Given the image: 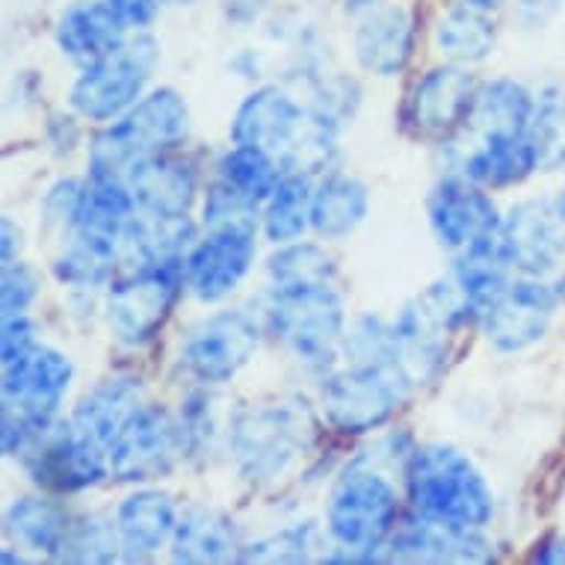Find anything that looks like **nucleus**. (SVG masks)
Returning <instances> with one entry per match:
<instances>
[{
  "mask_svg": "<svg viewBox=\"0 0 565 565\" xmlns=\"http://www.w3.org/2000/svg\"><path fill=\"white\" fill-rule=\"evenodd\" d=\"M311 128V116L278 86H260L243 98L232 119V139L241 146H258L276 160L297 151Z\"/></svg>",
  "mask_w": 565,
  "mask_h": 565,
  "instance_id": "f3484780",
  "label": "nucleus"
},
{
  "mask_svg": "<svg viewBox=\"0 0 565 565\" xmlns=\"http://www.w3.org/2000/svg\"><path fill=\"white\" fill-rule=\"evenodd\" d=\"M184 285V264H146L113 281L107 294V326L125 347L154 341L175 311Z\"/></svg>",
  "mask_w": 565,
  "mask_h": 565,
  "instance_id": "6e6552de",
  "label": "nucleus"
},
{
  "mask_svg": "<svg viewBox=\"0 0 565 565\" xmlns=\"http://www.w3.org/2000/svg\"><path fill=\"white\" fill-rule=\"evenodd\" d=\"M273 294H302V290L332 288L338 267L334 258L317 243H281L267 260Z\"/></svg>",
  "mask_w": 565,
  "mask_h": 565,
  "instance_id": "72a5a7b5",
  "label": "nucleus"
},
{
  "mask_svg": "<svg viewBox=\"0 0 565 565\" xmlns=\"http://www.w3.org/2000/svg\"><path fill=\"white\" fill-rule=\"evenodd\" d=\"M241 551V533L223 510L195 503L178 515L175 533H172V559L175 563H228V559H237Z\"/></svg>",
  "mask_w": 565,
  "mask_h": 565,
  "instance_id": "393cba45",
  "label": "nucleus"
},
{
  "mask_svg": "<svg viewBox=\"0 0 565 565\" xmlns=\"http://www.w3.org/2000/svg\"><path fill=\"white\" fill-rule=\"evenodd\" d=\"M178 524V510L167 491L139 489L128 494L116 510V527H119L125 559H149L160 547L172 542Z\"/></svg>",
  "mask_w": 565,
  "mask_h": 565,
  "instance_id": "b1692460",
  "label": "nucleus"
},
{
  "mask_svg": "<svg viewBox=\"0 0 565 565\" xmlns=\"http://www.w3.org/2000/svg\"><path fill=\"white\" fill-rule=\"evenodd\" d=\"M417 19L415 10L388 0L373 12L362 15L352 28V51L364 72L376 77H394L406 72L415 56Z\"/></svg>",
  "mask_w": 565,
  "mask_h": 565,
  "instance_id": "aec40b11",
  "label": "nucleus"
},
{
  "mask_svg": "<svg viewBox=\"0 0 565 565\" xmlns=\"http://www.w3.org/2000/svg\"><path fill=\"white\" fill-rule=\"evenodd\" d=\"M512 15L521 28L539 30L556 19V12L563 7V0H510Z\"/></svg>",
  "mask_w": 565,
  "mask_h": 565,
  "instance_id": "a18cd8bd",
  "label": "nucleus"
},
{
  "mask_svg": "<svg viewBox=\"0 0 565 565\" xmlns=\"http://www.w3.org/2000/svg\"><path fill=\"white\" fill-rule=\"evenodd\" d=\"M427 214L438 243L454 255L501 237L503 220L489 190L465 175H450L433 186Z\"/></svg>",
  "mask_w": 565,
  "mask_h": 565,
  "instance_id": "4468645a",
  "label": "nucleus"
},
{
  "mask_svg": "<svg viewBox=\"0 0 565 565\" xmlns=\"http://www.w3.org/2000/svg\"><path fill=\"white\" fill-rule=\"evenodd\" d=\"M399 498L382 473L362 462L347 465L326 501L329 533L347 551L343 559H380V551L397 530Z\"/></svg>",
  "mask_w": 565,
  "mask_h": 565,
  "instance_id": "20e7f679",
  "label": "nucleus"
},
{
  "mask_svg": "<svg viewBox=\"0 0 565 565\" xmlns=\"http://www.w3.org/2000/svg\"><path fill=\"white\" fill-rule=\"evenodd\" d=\"M190 134V107L172 86L142 95L89 146V175L128 178L139 160L178 151Z\"/></svg>",
  "mask_w": 565,
  "mask_h": 565,
  "instance_id": "f03ea898",
  "label": "nucleus"
},
{
  "mask_svg": "<svg viewBox=\"0 0 565 565\" xmlns=\"http://www.w3.org/2000/svg\"><path fill=\"white\" fill-rule=\"evenodd\" d=\"M371 211V193L359 178L332 172L315 186L311 202V228L323 241H341L364 223Z\"/></svg>",
  "mask_w": 565,
  "mask_h": 565,
  "instance_id": "c756f323",
  "label": "nucleus"
},
{
  "mask_svg": "<svg viewBox=\"0 0 565 565\" xmlns=\"http://www.w3.org/2000/svg\"><path fill=\"white\" fill-rule=\"evenodd\" d=\"M311 202H315V184L308 172L285 169L281 181L264 202L260 228L269 243H294L311 228Z\"/></svg>",
  "mask_w": 565,
  "mask_h": 565,
  "instance_id": "473e14b6",
  "label": "nucleus"
},
{
  "mask_svg": "<svg viewBox=\"0 0 565 565\" xmlns=\"http://www.w3.org/2000/svg\"><path fill=\"white\" fill-rule=\"evenodd\" d=\"M186 447L190 438L184 420H178L169 408L142 403L107 445L110 477L119 482L163 480L184 459Z\"/></svg>",
  "mask_w": 565,
  "mask_h": 565,
  "instance_id": "1a4fd4ad",
  "label": "nucleus"
},
{
  "mask_svg": "<svg viewBox=\"0 0 565 565\" xmlns=\"http://www.w3.org/2000/svg\"><path fill=\"white\" fill-rule=\"evenodd\" d=\"M556 299L559 290H551L536 276L507 281L480 317L486 341L501 352L527 350L530 343L545 338L547 326L554 320Z\"/></svg>",
  "mask_w": 565,
  "mask_h": 565,
  "instance_id": "2eb2a0df",
  "label": "nucleus"
},
{
  "mask_svg": "<svg viewBox=\"0 0 565 565\" xmlns=\"http://www.w3.org/2000/svg\"><path fill=\"white\" fill-rule=\"evenodd\" d=\"M139 406H142V382H139V376L116 373V376H107V380L98 382L93 391H86L75 406L72 420L84 436L107 447Z\"/></svg>",
  "mask_w": 565,
  "mask_h": 565,
  "instance_id": "bb28decb",
  "label": "nucleus"
},
{
  "mask_svg": "<svg viewBox=\"0 0 565 565\" xmlns=\"http://www.w3.org/2000/svg\"><path fill=\"white\" fill-rule=\"evenodd\" d=\"M267 0H228V12L234 19H255L264 10Z\"/></svg>",
  "mask_w": 565,
  "mask_h": 565,
  "instance_id": "3c124183",
  "label": "nucleus"
},
{
  "mask_svg": "<svg viewBox=\"0 0 565 565\" xmlns=\"http://www.w3.org/2000/svg\"><path fill=\"white\" fill-rule=\"evenodd\" d=\"M258 202H252L243 193H237L232 184H225L223 178L216 175L207 190H204L202 216L207 228H220V225H258Z\"/></svg>",
  "mask_w": 565,
  "mask_h": 565,
  "instance_id": "4c0bfd02",
  "label": "nucleus"
},
{
  "mask_svg": "<svg viewBox=\"0 0 565 565\" xmlns=\"http://www.w3.org/2000/svg\"><path fill=\"white\" fill-rule=\"evenodd\" d=\"M533 559H539V563H565V533L547 539L545 545H542V551H536Z\"/></svg>",
  "mask_w": 565,
  "mask_h": 565,
  "instance_id": "09e8293b",
  "label": "nucleus"
},
{
  "mask_svg": "<svg viewBox=\"0 0 565 565\" xmlns=\"http://www.w3.org/2000/svg\"><path fill=\"white\" fill-rule=\"evenodd\" d=\"M382 559L397 563H491L494 545L482 527H454L415 515L391 533Z\"/></svg>",
  "mask_w": 565,
  "mask_h": 565,
  "instance_id": "6ab92c4d",
  "label": "nucleus"
},
{
  "mask_svg": "<svg viewBox=\"0 0 565 565\" xmlns=\"http://www.w3.org/2000/svg\"><path fill=\"white\" fill-rule=\"evenodd\" d=\"M355 104H359V89H355V84L338 77L332 84H326L323 93H317V107L311 116H315L320 125H326V128L338 130V125H341L343 119H350L352 110H355Z\"/></svg>",
  "mask_w": 565,
  "mask_h": 565,
  "instance_id": "79ce46f5",
  "label": "nucleus"
},
{
  "mask_svg": "<svg viewBox=\"0 0 565 565\" xmlns=\"http://www.w3.org/2000/svg\"><path fill=\"white\" fill-rule=\"evenodd\" d=\"M24 471L42 491H51L56 498L77 494L98 486L104 477H110L107 447L93 441L75 427V420L60 424L54 420L42 436L21 456Z\"/></svg>",
  "mask_w": 565,
  "mask_h": 565,
  "instance_id": "9d476101",
  "label": "nucleus"
},
{
  "mask_svg": "<svg viewBox=\"0 0 565 565\" xmlns=\"http://www.w3.org/2000/svg\"><path fill=\"white\" fill-rule=\"evenodd\" d=\"M315 417L299 406H249L234 417L232 454L249 482L276 480L315 445Z\"/></svg>",
  "mask_w": 565,
  "mask_h": 565,
  "instance_id": "0eeeda50",
  "label": "nucleus"
},
{
  "mask_svg": "<svg viewBox=\"0 0 565 565\" xmlns=\"http://www.w3.org/2000/svg\"><path fill=\"white\" fill-rule=\"evenodd\" d=\"M456 3H468V7H477V10L486 12H501L510 0H456Z\"/></svg>",
  "mask_w": 565,
  "mask_h": 565,
  "instance_id": "603ef678",
  "label": "nucleus"
},
{
  "mask_svg": "<svg viewBox=\"0 0 565 565\" xmlns=\"http://www.w3.org/2000/svg\"><path fill=\"white\" fill-rule=\"evenodd\" d=\"M216 175L246 199L264 204L278 186V181H281V167L269 151L258 149V146L234 142V149L225 151L220 163H216Z\"/></svg>",
  "mask_w": 565,
  "mask_h": 565,
  "instance_id": "f704fd0d",
  "label": "nucleus"
},
{
  "mask_svg": "<svg viewBox=\"0 0 565 565\" xmlns=\"http://www.w3.org/2000/svg\"><path fill=\"white\" fill-rule=\"evenodd\" d=\"M47 128H54L47 130V137L60 151H72L77 146V139H81V128H77V121L72 116H51Z\"/></svg>",
  "mask_w": 565,
  "mask_h": 565,
  "instance_id": "49530a36",
  "label": "nucleus"
},
{
  "mask_svg": "<svg viewBox=\"0 0 565 565\" xmlns=\"http://www.w3.org/2000/svg\"><path fill=\"white\" fill-rule=\"evenodd\" d=\"M533 110H536V98L515 81L501 77L491 84H480L471 113L465 119V130L480 142L498 137H521L527 134Z\"/></svg>",
  "mask_w": 565,
  "mask_h": 565,
  "instance_id": "cd10ccee",
  "label": "nucleus"
},
{
  "mask_svg": "<svg viewBox=\"0 0 565 565\" xmlns=\"http://www.w3.org/2000/svg\"><path fill=\"white\" fill-rule=\"evenodd\" d=\"M527 137L536 151L539 169L565 167V95L547 93L536 102L533 119H530Z\"/></svg>",
  "mask_w": 565,
  "mask_h": 565,
  "instance_id": "e433bc0d",
  "label": "nucleus"
},
{
  "mask_svg": "<svg viewBox=\"0 0 565 565\" xmlns=\"http://www.w3.org/2000/svg\"><path fill=\"white\" fill-rule=\"evenodd\" d=\"M556 211H559V216L565 220V186H563V193H559V199H556Z\"/></svg>",
  "mask_w": 565,
  "mask_h": 565,
  "instance_id": "5fc2aeb1",
  "label": "nucleus"
},
{
  "mask_svg": "<svg viewBox=\"0 0 565 565\" xmlns=\"http://www.w3.org/2000/svg\"><path fill=\"white\" fill-rule=\"evenodd\" d=\"M258 341V323L246 311H216L186 332L181 367L199 385H225L249 364Z\"/></svg>",
  "mask_w": 565,
  "mask_h": 565,
  "instance_id": "f8f14e48",
  "label": "nucleus"
},
{
  "mask_svg": "<svg viewBox=\"0 0 565 565\" xmlns=\"http://www.w3.org/2000/svg\"><path fill=\"white\" fill-rule=\"evenodd\" d=\"M258 225H220L207 228L184 258V285L202 302H220L241 288L255 264Z\"/></svg>",
  "mask_w": 565,
  "mask_h": 565,
  "instance_id": "ddd939ff",
  "label": "nucleus"
},
{
  "mask_svg": "<svg viewBox=\"0 0 565 565\" xmlns=\"http://www.w3.org/2000/svg\"><path fill=\"white\" fill-rule=\"evenodd\" d=\"M121 255V237L77 228L72 243L54 260V276L72 288H102L116 273Z\"/></svg>",
  "mask_w": 565,
  "mask_h": 565,
  "instance_id": "2f4dec72",
  "label": "nucleus"
},
{
  "mask_svg": "<svg viewBox=\"0 0 565 565\" xmlns=\"http://www.w3.org/2000/svg\"><path fill=\"white\" fill-rule=\"evenodd\" d=\"M408 376L399 364H350L320 391L323 420L341 436H364L388 424L406 403Z\"/></svg>",
  "mask_w": 565,
  "mask_h": 565,
  "instance_id": "423d86ee",
  "label": "nucleus"
},
{
  "mask_svg": "<svg viewBox=\"0 0 565 565\" xmlns=\"http://www.w3.org/2000/svg\"><path fill=\"white\" fill-rule=\"evenodd\" d=\"M406 498L420 519L454 527H482L494 515V498L477 465L450 445H424L408 454Z\"/></svg>",
  "mask_w": 565,
  "mask_h": 565,
  "instance_id": "f257e3e1",
  "label": "nucleus"
},
{
  "mask_svg": "<svg viewBox=\"0 0 565 565\" xmlns=\"http://www.w3.org/2000/svg\"><path fill=\"white\" fill-rule=\"evenodd\" d=\"M480 81L468 65L445 63L420 77L406 102V121L417 137L447 139L465 128Z\"/></svg>",
  "mask_w": 565,
  "mask_h": 565,
  "instance_id": "dca6fc26",
  "label": "nucleus"
},
{
  "mask_svg": "<svg viewBox=\"0 0 565 565\" xmlns=\"http://www.w3.org/2000/svg\"><path fill=\"white\" fill-rule=\"evenodd\" d=\"M68 524L72 515L51 491L12 501L3 515V533L10 542L45 556H54L56 547L63 545Z\"/></svg>",
  "mask_w": 565,
  "mask_h": 565,
  "instance_id": "c85d7f7f",
  "label": "nucleus"
},
{
  "mask_svg": "<svg viewBox=\"0 0 565 565\" xmlns=\"http://www.w3.org/2000/svg\"><path fill=\"white\" fill-rule=\"evenodd\" d=\"M559 297L565 299V273H563V278H559Z\"/></svg>",
  "mask_w": 565,
  "mask_h": 565,
  "instance_id": "6e6d98bb",
  "label": "nucleus"
},
{
  "mask_svg": "<svg viewBox=\"0 0 565 565\" xmlns=\"http://www.w3.org/2000/svg\"><path fill=\"white\" fill-rule=\"evenodd\" d=\"M128 186L137 211L151 220H186L199 193V172L193 160L178 151H163L139 160L128 172Z\"/></svg>",
  "mask_w": 565,
  "mask_h": 565,
  "instance_id": "412c9836",
  "label": "nucleus"
},
{
  "mask_svg": "<svg viewBox=\"0 0 565 565\" xmlns=\"http://www.w3.org/2000/svg\"><path fill=\"white\" fill-rule=\"evenodd\" d=\"M501 243L512 269L547 276L565 258V220L556 204L524 202L503 216Z\"/></svg>",
  "mask_w": 565,
  "mask_h": 565,
  "instance_id": "a211bd4d",
  "label": "nucleus"
},
{
  "mask_svg": "<svg viewBox=\"0 0 565 565\" xmlns=\"http://www.w3.org/2000/svg\"><path fill=\"white\" fill-rule=\"evenodd\" d=\"M343 299L334 288L302 290V294H273L269 332L294 350L299 362L323 367L332 362L334 347L343 338Z\"/></svg>",
  "mask_w": 565,
  "mask_h": 565,
  "instance_id": "9b49d317",
  "label": "nucleus"
},
{
  "mask_svg": "<svg viewBox=\"0 0 565 565\" xmlns=\"http://www.w3.org/2000/svg\"><path fill=\"white\" fill-rule=\"evenodd\" d=\"M86 190H89V181H77V178L56 181L42 199V223H45V228L65 234L75 232L81 216H84Z\"/></svg>",
  "mask_w": 565,
  "mask_h": 565,
  "instance_id": "58836bf2",
  "label": "nucleus"
},
{
  "mask_svg": "<svg viewBox=\"0 0 565 565\" xmlns=\"http://www.w3.org/2000/svg\"><path fill=\"white\" fill-rule=\"evenodd\" d=\"M199 0H167V7H193Z\"/></svg>",
  "mask_w": 565,
  "mask_h": 565,
  "instance_id": "864d4df0",
  "label": "nucleus"
},
{
  "mask_svg": "<svg viewBox=\"0 0 565 565\" xmlns=\"http://www.w3.org/2000/svg\"><path fill=\"white\" fill-rule=\"evenodd\" d=\"M3 317L10 315H28V308L39 299V290H42V281H39L36 267H30L24 260H10L3 264Z\"/></svg>",
  "mask_w": 565,
  "mask_h": 565,
  "instance_id": "a19ab883",
  "label": "nucleus"
},
{
  "mask_svg": "<svg viewBox=\"0 0 565 565\" xmlns=\"http://www.w3.org/2000/svg\"><path fill=\"white\" fill-rule=\"evenodd\" d=\"M0 232H3V249H0V258H3V264H10V260L19 258V252H21V228L12 223L10 216H7Z\"/></svg>",
  "mask_w": 565,
  "mask_h": 565,
  "instance_id": "de8ad7c7",
  "label": "nucleus"
},
{
  "mask_svg": "<svg viewBox=\"0 0 565 565\" xmlns=\"http://www.w3.org/2000/svg\"><path fill=\"white\" fill-rule=\"evenodd\" d=\"M241 563H306L308 559V527L281 530L276 536L260 539L246 545L237 556Z\"/></svg>",
  "mask_w": 565,
  "mask_h": 565,
  "instance_id": "ea45409f",
  "label": "nucleus"
},
{
  "mask_svg": "<svg viewBox=\"0 0 565 565\" xmlns=\"http://www.w3.org/2000/svg\"><path fill=\"white\" fill-rule=\"evenodd\" d=\"M110 7L130 30H151L167 10V0H110Z\"/></svg>",
  "mask_w": 565,
  "mask_h": 565,
  "instance_id": "c03bdc74",
  "label": "nucleus"
},
{
  "mask_svg": "<svg viewBox=\"0 0 565 565\" xmlns=\"http://www.w3.org/2000/svg\"><path fill=\"white\" fill-rule=\"evenodd\" d=\"M72 380H75L72 359L42 343L19 362L3 364V399H0L3 454H28V447L56 420Z\"/></svg>",
  "mask_w": 565,
  "mask_h": 565,
  "instance_id": "7ed1b4c3",
  "label": "nucleus"
},
{
  "mask_svg": "<svg viewBox=\"0 0 565 565\" xmlns=\"http://www.w3.org/2000/svg\"><path fill=\"white\" fill-rule=\"evenodd\" d=\"M539 160L527 134L521 137L482 139L480 146L465 158L462 175L486 190L521 184L530 172H536Z\"/></svg>",
  "mask_w": 565,
  "mask_h": 565,
  "instance_id": "7c9ffc66",
  "label": "nucleus"
},
{
  "mask_svg": "<svg viewBox=\"0 0 565 565\" xmlns=\"http://www.w3.org/2000/svg\"><path fill=\"white\" fill-rule=\"evenodd\" d=\"M36 323L28 315H10L3 317V338H0V352H3V364H12L24 359L30 350H36Z\"/></svg>",
  "mask_w": 565,
  "mask_h": 565,
  "instance_id": "37998d69",
  "label": "nucleus"
},
{
  "mask_svg": "<svg viewBox=\"0 0 565 565\" xmlns=\"http://www.w3.org/2000/svg\"><path fill=\"white\" fill-rule=\"evenodd\" d=\"M394 343H397V362L408 382H427L433 380L447 359L445 334L450 332L445 320L433 311L427 299L408 302L399 317L391 326Z\"/></svg>",
  "mask_w": 565,
  "mask_h": 565,
  "instance_id": "5701e85b",
  "label": "nucleus"
},
{
  "mask_svg": "<svg viewBox=\"0 0 565 565\" xmlns=\"http://www.w3.org/2000/svg\"><path fill=\"white\" fill-rule=\"evenodd\" d=\"M433 45L447 63H482L498 45V12L447 0L429 24Z\"/></svg>",
  "mask_w": 565,
  "mask_h": 565,
  "instance_id": "a878e982",
  "label": "nucleus"
},
{
  "mask_svg": "<svg viewBox=\"0 0 565 565\" xmlns=\"http://www.w3.org/2000/svg\"><path fill=\"white\" fill-rule=\"evenodd\" d=\"M382 3H388V0H338V7L343 10V15H350L352 21H359L362 15H367V12H373L376 7H382Z\"/></svg>",
  "mask_w": 565,
  "mask_h": 565,
  "instance_id": "8fccbe9b",
  "label": "nucleus"
},
{
  "mask_svg": "<svg viewBox=\"0 0 565 565\" xmlns=\"http://www.w3.org/2000/svg\"><path fill=\"white\" fill-rule=\"evenodd\" d=\"M130 28L113 10L110 0H75L54 24V42L60 54L77 68L98 63L128 39Z\"/></svg>",
  "mask_w": 565,
  "mask_h": 565,
  "instance_id": "4be33fe9",
  "label": "nucleus"
},
{
  "mask_svg": "<svg viewBox=\"0 0 565 565\" xmlns=\"http://www.w3.org/2000/svg\"><path fill=\"white\" fill-rule=\"evenodd\" d=\"M125 556L116 519L104 515H81L72 519L63 545L51 559L56 563H116Z\"/></svg>",
  "mask_w": 565,
  "mask_h": 565,
  "instance_id": "c9c22d12",
  "label": "nucleus"
},
{
  "mask_svg": "<svg viewBox=\"0 0 565 565\" xmlns=\"http://www.w3.org/2000/svg\"><path fill=\"white\" fill-rule=\"evenodd\" d=\"M158 60L160 45L151 30H130L116 51L81 68L68 102L84 119L116 121L142 98Z\"/></svg>",
  "mask_w": 565,
  "mask_h": 565,
  "instance_id": "39448f33",
  "label": "nucleus"
}]
</instances>
